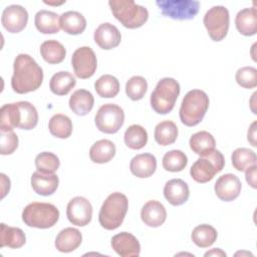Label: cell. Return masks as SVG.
Wrapping results in <instances>:
<instances>
[{
	"label": "cell",
	"mask_w": 257,
	"mask_h": 257,
	"mask_svg": "<svg viewBox=\"0 0 257 257\" xmlns=\"http://www.w3.org/2000/svg\"><path fill=\"white\" fill-rule=\"evenodd\" d=\"M43 81V71L38 63L28 54L20 53L13 63L11 87L19 94L34 91Z\"/></svg>",
	"instance_id": "6da1fadb"
},
{
	"label": "cell",
	"mask_w": 257,
	"mask_h": 257,
	"mask_svg": "<svg viewBox=\"0 0 257 257\" xmlns=\"http://www.w3.org/2000/svg\"><path fill=\"white\" fill-rule=\"evenodd\" d=\"M38 112L29 101L4 104L0 109V132H11L14 127L32 130L37 125Z\"/></svg>",
	"instance_id": "7a4b0ae2"
},
{
	"label": "cell",
	"mask_w": 257,
	"mask_h": 257,
	"mask_svg": "<svg viewBox=\"0 0 257 257\" xmlns=\"http://www.w3.org/2000/svg\"><path fill=\"white\" fill-rule=\"evenodd\" d=\"M209 96L201 89H192L184 96L180 107V119L187 126L201 122L209 108Z\"/></svg>",
	"instance_id": "3957f363"
},
{
	"label": "cell",
	"mask_w": 257,
	"mask_h": 257,
	"mask_svg": "<svg viewBox=\"0 0 257 257\" xmlns=\"http://www.w3.org/2000/svg\"><path fill=\"white\" fill-rule=\"evenodd\" d=\"M128 209V201L125 195L114 192L107 196L98 214V221L102 228L114 230L118 228L125 217Z\"/></svg>",
	"instance_id": "277c9868"
},
{
	"label": "cell",
	"mask_w": 257,
	"mask_h": 257,
	"mask_svg": "<svg viewBox=\"0 0 257 257\" xmlns=\"http://www.w3.org/2000/svg\"><path fill=\"white\" fill-rule=\"evenodd\" d=\"M108 5L113 16L128 29H136L143 26L148 18L149 11L133 0H110Z\"/></svg>",
	"instance_id": "5b68a950"
},
{
	"label": "cell",
	"mask_w": 257,
	"mask_h": 257,
	"mask_svg": "<svg viewBox=\"0 0 257 257\" xmlns=\"http://www.w3.org/2000/svg\"><path fill=\"white\" fill-rule=\"evenodd\" d=\"M180 84L172 77H164L157 83L151 94V106L159 114L171 112L180 94Z\"/></svg>",
	"instance_id": "8992f818"
},
{
	"label": "cell",
	"mask_w": 257,
	"mask_h": 257,
	"mask_svg": "<svg viewBox=\"0 0 257 257\" xmlns=\"http://www.w3.org/2000/svg\"><path fill=\"white\" fill-rule=\"evenodd\" d=\"M59 219L58 209L50 203L33 202L22 211L23 222L33 228L48 229L54 226Z\"/></svg>",
	"instance_id": "52a82bcc"
},
{
	"label": "cell",
	"mask_w": 257,
	"mask_h": 257,
	"mask_svg": "<svg viewBox=\"0 0 257 257\" xmlns=\"http://www.w3.org/2000/svg\"><path fill=\"white\" fill-rule=\"evenodd\" d=\"M225 160L222 153L214 150L211 154L199 158L191 167L190 175L194 181L200 184H205L211 181L215 175L223 170Z\"/></svg>",
	"instance_id": "ba28073f"
},
{
	"label": "cell",
	"mask_w": 257,
	"mask_h": 257,
	"mask_svg": "<svg viewBox=\"0 0 257 257\" xmlns=\"http://www.w3.org/2000/svg\"><path fill=\"white\" fill-rule=\"evenodd\" d=\"M203 22L211 39L221 41L226 37L229 30V11L224 6H214L206 12Z\"/></svg>",
	"instance_id": "9c48e42d"
},
{
	"label": "cell",
	"mask_w": 257,
	"mask_h": 257,
	"mask_svg": "<svg viewBox=\"0 0 257 257\" xmlns=\"http://www.w3.org/2000/svg\"><path fill=\"white\" fill-rule=\"evenodd\" d=\"M124 112L114 103L102 104L94 116V123L98 131L104 134H115L122 126Z\"/></svg>",
	"instance_id": "30bf717a"
},
{
	"label": "cell",
	"mask_w": 257,
	"mask_h": 257,
	"mask_svg": "<svg viewBox=\"0 0 257 257\" xmlns=\"http://www.w3.org/2000/svg\"><path fill=\"white\" fill-rule=\"evenodd\" d=\"M163 15L175 20L193 19L199 12L200 2L195 0H158Z\"/></svg>",
	"instance_id": "8fae6325"
},
{
	"label": "cell",
	"mask_w": 257,
	"mask_h": 257,
	"mask_svg": "<svg viewBox=\"0 0 257 257\" xmlns=\"http://www.w3.org/2000/svg\"><path fill=\"white\" fill-rule=\"evenodd\" d=\"M71 65L74 74L81 79L91 77L97 67V59L94 51L88 46L77 48L71 57Z\"/></svg>",
	"instance_id": "7c38bea8"
},
{
	"label": "cell",
	"mask_w": 257,
	"mask_h": 257,
	"mask_svg": "<svg viewBox=\"0 0 257 257\" xmlns=\"http://www.w3.org/2000/svg\"><path fill=\"white\" fill-rule=\"evenodd\" d=\"M66 216L72 225L84 227L91 221L92 206L86 198L74 197L67 204Z\"/></svg>",
	"instance_id": "4fadbf2b"
},
{
	"label": "cell",
	"mask_w": 257,
	"mask_h": 257,
	"mask_svg": "<svg viewBox=\"0 0 257 257\" xmlns=\"http://www.w3.org/2000/svg\"><path fill=\"white\" fill-rule=\"evenodd\" d=\"M28 22V12L21 5L7 6L1 16L3 27L10 33H18L22 31Z\"/></svg>",
	"instance_id": "5bb4252c"
},
{
	"label": "cell",
	"mask_w": 257,
	"mask_h": 257,
	"mask_svg": "<svg viewBox=\"0 0 257 257\" xmlns=\"http://www.w3.org/2000/svg\"><path fill=\"white\" fill-rule=\"evenodd\" d=\"M242 184L234 174H225L218 178L214 190L216 196L225 202H230L239 197Z\"/></svg>",
	"instance_id": "9a60e30c"
},
{
	"label": "cell",
	"mask_w": 257,
	"mask_h": 257,
	"mask_svg": "<svg viewBox=\"0 0 257 257\" xmlns=\"http://www.w3.org/2000/svg\"><path fill=\"white\" fill-rule=\"evenodd\" d=\"M111 247L121 257H135L141 253L138 239L128 232H120L111 238Z\"/></svg>",
	"instance_id": "2e32d148"
},
{
	"label": "cell",
	"mask_w": 257,
	"mask_h": 257,
	"mask_svg": "<svg viewBox=\"0 0 257 257\" xmlns=\"http://www.w3.org/2000/svg\"><path fill=\"white\" fill-rule=\"evenodd\" d=\"M93 39L101 49L109 50L119 45L121 35L119 30L114 25L104 22L99 24V26L95 29Z\"/></svg>",
	"instance_id": "e0dca14e"
},
{
	"label": "cell",
	"mask_w": 257,
	"mask_h": 257,
	"mask_svg": "<svg viewBox=\"0 0 257 257\" xmlns=\"http://www.w3.org/2000/svg\"><path fill=\"white\" fill-rule=\"evenodd\" d=\"M164 196L173 206H180L186 203L190 196L187 183L181 179H172L164 187Z\"/></svg>",
	"instance_id": "ac0fdd59"
},
{
	"label": "cell",
	"mask_w": 257,
	"mask_h": 257,
	"mask_svg": "<svg viewBox=\"0 0 257 257\" xmlns=\"http://www.w3.org/2000/svg\"><path fill=\"white\" fill-rule=\"evenodd\" d=\"M141 218L149 227H160L167 219V211L162 203L156 200L148 201L141 210Z\"/></svg>",
	"instance_id": "d6986e66"
},
{
	"label": "cell",
	"mask_w": 257,
	"mask_h": 257,
	"mask_svg": "<svg viewBox=\"0 0 257 257\" xmlns=\"http://www.w3.org/2000/svg\"><path fill=\"white\" fill-rule=\"evenodd\" d=\"M157 169V159L150 153L135 156L130 164L132 174L138 178H149Z\"/></svg>",
	"instance_id": "ffe728a7"
},
{
	"label": "cell",
	"mask_w": 257,
	"mask_h": 257,
	"mask_svg": "<svg viewBox=\"0 0 257 257\" xmlns=\"http://www.w3.org/2000/svg\"><path fill=\"white\" fill-rule=\"evenodd\" d=\"M59 179L55 174H43L35 171L31 176V187L40 196H50L58 188Z\"/></svg>",
	"instance_id": "44dd1931"
},
{
	"label": "cell",
	"mask_w": 257,
	"mask_h": 257,
	"mask_svg": "<svg viewBox=\"0 0 257 257\" xmlns=\"http://www.w3.org/2000/svg\"><path fill=\"white\" fill-rule=\"evenodd\" d=\"M82 241L81 233L72 227L61 230L55 238V248L62 253H69L77 249Z\"/></svg>",
	"instance_id": "7402d4cb"
},
{
	"label": "cell",
	"mask_w": 257,
	"mask_h": 257,
	"mask_svg": "<svg viewBox=\"0 0 257 257\" xmlns=\"http://www.w3.org/2000/svg\"><path fill=\"white\" fill-rule=\"evenodd\" d=\"M237 30L244 36H252L257 32V13L255 7L240 10L235 18Z\"/></svg>",
	"instance_id": "603a6c76"
},
{
	"label": "cell",
	"mask_w": 257,
	"mask_h": 257,
	"mask_svg": "<svg viewBox=\"0 0 257 257\" xmlns=\"http://www.w3.org/2000/svg\"><path fill=\"white\" fill-rule=\"evenodd\" d=\"M34 24L40 33L54 34L60 29V17L55 12L40 10L35 14Z\"/></svg>",
	"instance_id": "cb8c5ba5"
},
{
	"label": "cell",
	"mask_w": 257,
	"mask_h": 257,
	"mask_svg": "<svg viewBox=\"0 0 257 257\" xmlns=\"http://www.w3.org/2000/svg\"><path fill=\"white\" fill-rule=\"evenodd\" d=\"M68 104L75 114L85 115L92 109L94 98L90 91L86 89H77L71 94Z\"/></svg>",
	"instance_id": "d4e9b609"
},
{
	"label": "cell",
	"mask_w": 257,
	"mask_h": 257,
	"mask_svg": "<svg viewBox=\"0 0 257 257\" xmlns=\"http://www.w3.org/2000/svg\"><path fill=\"white\" fill-rule=\"evenodd\" d=\"M189 145L195 154L199 155L200 157H205L215 150L216 142L214 137L209 132L201 131L191 136Z\"/></svg>",
	"instance_id": "484cf974"
},
{
	"label": "cell",
	"mask_w": 257,
	"mask_h": 257,
	"mask_svg": "<svg viewBox=\"0 0 257 257\" xmlns=\"http://www.w3.org/2000/svg\"><path fill=\"white\" fill-rule=\"evenodd\" d=\"M60 28L67 34L78 35L85 30L86 20L77 11H67L60 16Z\"/></svg>",
	"instance_id": "4316f807"
},
{
	"label": "cell",
	"mask_w": 257,
	"mask_h": 257,
	"mask_svg": "<svg viewBox=\"0 0 257 257\" xmlns=\"http://www.w3.org/2000/svg\"><path fill=\"white\" fill-rule=\"evenodd\" d=\"M115 151V146L111 141L99 140L90 147L89 158L93 163L104 164L114 157Z\"/></svg>",
	"instance_id": "83f0119b"
},
{
	"label": "cell",
	"mask_w": 257,
	"mask_h": 257,
	"mask_svg": "<svg viewBox=\"0 0 257 257\" xmlns=\"http://www.w3.org/2000/svg\"><path fill=\"white\" fill-rule=\"evenodd\" d=\"M26 242V237L24 232L17 227H10L4 223H1V233H0V247L5 246L17 249L22 247Z\"/></svg>",
	"instance_id": "f1b7e54d"
},
{
	"label": "cell",
	"mask_w": 257,
	"mask_h": 257,
	"mask_svg": "<svg viewBox=\"0 0 257 257\" xmlns=\"http://www.w3.org/2000/svg\"><path fill=\"white\" fill-rule=\"evenodd\" d=\"M40 54L47 63L58 64L64 60L66 50L60 42L50 39L44 41L40 45Z\"/></svg>",
	"instance_id": "f546056e"
},
{
	"label": "cell",
	"mask_w": 257,
	"mask_h": 257,
	"mask_svg": "<svg viewBox=\"0 0 257 257\" xmlns=\"http://www.w3.org/2000/svg\"><path fill=\"white\" fill-rule=\"evenodd\" d=\"M75 77L68 71H59L52 75L49 88L56 95H66L75 85Z\"/></svg>",
	"instance_id": "4dcf8cb0"
},
{
	"label": "cell",
	"mask_w": 257,
	"mask_h": 257,
	"mask_svg": "<svg viewBox=\"0 0 257 257\" xmlns=\"http://www.w3.org/2000/svg\"><path fill=\"white\" fill-rule=\"evenodd\" d=\"M155 141L161 146H169L178 138V126L172 120H164L158 123L154 133Z\"/></svg>",
	"instance_id": "1f68e13d"
},
{
	"label": "cell",
	"mask_w": 257,
	"mask_h": 257,
	"mask_svg": "<svg viewBox=\"0 0 257 257\" xmlns=\"http://www.w3.org/2000/svg\"><path fill=\"white\" fill-rule=\"evenodd\" d=\"M218 233L214 227L208 224H202L195 227L192 231L191 238L194 244L201 248L210 247L217 240Z\"/></svg>",
	"instance_id": "d6a6232c"
},
{
	"label": "cell",
	"mask_w": 257,
	"mask_h": 257,
	"mask_svg": "<svg viewBox=\"0 0 257 257\" xmlns=\"http://www.w3.org/2000/svg\"><path fill=\"white\" fill-rule=\"evenodd\" d=\"M124 144L132 150H141L148 143V133L140 124L130 125L123 135Z\"/></svg>",
	"instance_id": "836d02e7"
},
{
	"label": "cell",
	"mask_w": 257,
	"mask_h": 257,
	"mask_svg": "<svg viewBox=\"0 0 257 257\" xmlns=\"http://www.w3.org/2000/svg\"><path fill=\"white\" fill-rule=\"evenodd\" d=\"M48 128L53 137L67 139L72 134V122L67 115L57 113L49 119Z\"/></svg>",
	"instance_id": "e575fe53"
},
{
	"label": "cell",
	"mask_w": 257,
	"mask_h": 257,
	"mask_svg": "<svg viewBox=\"0 0 257 257\" xmlns=\"http://www.w3.org/2000/svg\"><path fill=\"white\" fill-rule=\"evenodd\" d=\"M94 89L100 97H114L119 91V81L113 75L104 74L94 82Z\"/></svg>",
	"instance_id": "d590c367"
},
{
	"label": "cell",
	"mask_w": 257,
	"mask_h": 257,
	"mask_svg": "<svg viewBox=\"0 0 257 257\" xmlns=\"http://www.w3.org/2000/svg\"><path fill=\"white\" fill-rule=\"evenodd\" d=\"M256 155L252 150L246 148L236 149L231 156V161L234 169L239 172H244L251 166L256 165Z\"/></svg>",
	"instance_id": "8d00e7d4"
},
{
	"label": "cell",
	"mask_w": 257,
	"mask_h": 257,
	"mask_svg": "<svg viewBox=\"0 0 257 257\" xmlns=\"http://www.w3.org/2000/svg\"><path fill=\"white\" fill-rule=\"evenodd\" d=\"M188 163V158L186 154L180 150H172L167 152L163 157V167L169 172H181L183 171Z\"/></svg>",
	"instance_id": "74e56055"
},
{
	"label": "cell",
	"mask_w": 257,
	"mask_h": 257,
	"mask_svg": "<svg viewBox=\"0 0 257 257\" xmlns=\"http://www.w3.org/2000/svg\"><path fill=\"white\" fill-rule=\"evenodd\" d=\"M59 165L58 157L50 152H42L35 158L36 169L43 174H54L58 170Z\"/></svg>",
	"instance_id": "f35d334b"
},
{
	"label": "cell",
	"mask_w": 257,
	"mask_h": 257,
	"mask_svg": "<svg viewBox=\"0 0 257 257\" xmlns=\"http://www.w3.org/2000/svg\"><path fill=\"white\" fill-rule=\"evenodd\" d=\"M148 90L147 80L140 75L132 76L125 83V93L132 100L142 99Z\"/></svg>",
	"instance_id": "ab89813d"
},
{
	"label": "cell",
	"mask_w": 257,
	"mask_h": 257,
	"mask_svg": "<svg viewBox=\"0 0 257 257\" xmlns=\"http://www.w3.org/2000/svg\"><path fill=\"white\" fill-rule=\"evenodd\" d=\"M237 83L244 88H254L257 85V70L252 66H244L237 70L235 75Z\"/></svg>",
	"instance_id": "60d3db41"
},
{
	"label": "cell",
	"mask_w": 257,
	"mask_h": 257,
	"mask_svg": "<svg viewBox=\"0 0 257 257\" xmlns=\"http://www.w3.org/2000/svg\"><path fill=\"white\" fill-rule=\"evenodd\" d=\"M0 145H1V155H11L18 148V137L11 132H0Z\"/></svg>",
	"instance_id": "b9f144b4"
},
{
	"label": "cell",
	"mask_w": 257,
	"mask_h": 257,
	"mask_svg": "<svg viewBox=\"0 0 257 257\" xmlns=\"http://www.w3.org/2000/svg\"><path fill=\"white\" fill-rule=\"evenodd\" d=\"M256 171H257V167L256 165L254 166H251L250 168H248L246 171H245V178H246V181L247 183L253 188V189H256Z\"/></svg>",
	"instance_id": "7bdbcfd3"
},
{
	"label": "cell",
	"mask_w": 257,
	"mask_h": 257,
	"mask_svg": "<svg viewBox=\"0 0 257 257\" xmlns=\"http://www.w3.org/2000/svg\"><path fill=\"white\" fill-rule=\"evenodd\" d=\"M256 125H257V122L256 120L253 121L251 123V125L249 126V130H248V133H247V140L248 142L253 146V147H257V142H256Z\"/></svg>",
	"instance_id": "ee69618b"
},
{
	"label": "cell",
	"mask_w": 257,
	"mask_h": 257,
	"mask_svg": "<svg viewBox=\"0 0 257 257\" xmlns=\"http://www.w3.org/2000/svg\"><path fill=\"white\" fill-rule=\"evenodd\" d=\"M0 177H1V184H2V186H1V199H3L10 190V180L3 173L0 174Z\"/></svg>",
	"instance_id": "f6af8a7d"
},
{
	"label": "cell",
	"mask_w": 257,
	"mask_h": 257,
	"mask_svg": "<svg viewBox=\"0 0 257 257\" xmlns=\"http://www.w3.org/2000/svg\"><path fill=\"white\" fill-rule=\"evenodd\" d=\"M205 256H226V253L220 248H214L205 253Z\"/></svg>",
	"instance_id": "bcb514c9"
},
{
	"label": "cell",
	"mask_w": 257,
	"mask_h": 257,
	"mask_svg": "<svg viewBox=\"0 0 257 257\" xmlns=\"http://www.w3.org/2000/svg\"><path fill=\"white\" fill-rule=\"evenodd\" d=\"M257 95V92H254L253 93V95H252V98H251V100H250V106H251V109H252V111H253V113H256V109L254 108V105H255V96Z\"/></svg>",
	"instance_id": "7dc6e473"
},
{
	"label": "cell",
	"mask_w": 257,
	"mask_h": 257,
	"mask_svg": "<svg viewBox=\"0 0 257 257\" xmlns=\"http://www.w3.org/2000/svg\"><path fill=\"white\" fill-rule=\"evenodd\" d=\"M44 3L45 4H48V5H61V4H63V3H65V1H60V2H51V1H44Z\"/></svg>",
	"instance_id": "c3c4849f"
}]
</instances>
